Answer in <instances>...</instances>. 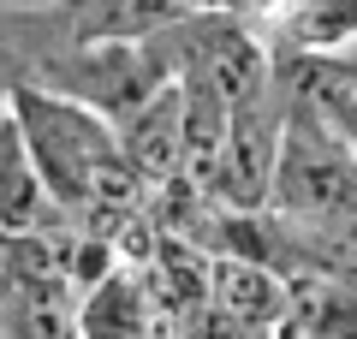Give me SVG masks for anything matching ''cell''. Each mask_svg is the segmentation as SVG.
<instances>
[{
    "label": "cell",
    "mask_w": 357,
    "mask_h": 339,
    "mask_svg": "<svg viewBox=\"0 0 357 339\" xmlns=\"http://www.w3.org/2000/svg\"><path fill=\"white\" fill-rule=\"evenodd\" d=\"M191 84H203L232 113V107H250V101H268V66H262V54H256V42L244 30H215L197 48Z\"/></svg>",
    "instance_id": "52a82bcc"
},
{
    "label": "cell",
    "mask_w": 357,
    "mask_h": 339,
    "mask_svg": "<svg viewBox=\"0 0 357 339\" xmlns=\"http://www.w3.org/2000/svg\"><path fill=\"white\" fill-rule=\"evenodd\" d=\"M6 119L18 126L36 179L48 185L54 209L72 226L114 239V226L143 209V185L131 179L126 155H119L114 119L96 113L89 101L18 84L13 96H6Z\"/></svg>",
    "instance_id": "6da1fadb"
},
{
    "label": "cell",
    "mask_w": 357,
    "mask_h": 339,
    "mask_svg": "<svg viewBox=\"0 0 357 339\" xmlns=\"http://www.w3.org/2000/svg\"><path fill=\"white\" fill-rule=\"evenodd\" d=\"M321 119H328V131H333V137H340L345 143V155H351V161H357V96H351V89H340V84H333V77H328V84H321Z\"/></svg>",
    "instance_id": "9c48e42d"
},
{
    "label": "cell",
    "mask_w": 357,
    "mask_h": 339,
    "mask_svg": "<svg viewBox=\"0 0 357 339\" xmlns=\"http://www.w3.org/2000/svg\"><path fill=\"white\" fill-rule=\"evenodd\" d=\"M54 220H66V214L54 209L48 185L36 179V167H30V155H24L18 126L6 119V107H0V239L42 232V226H54Z\"/></svg>",
    "instance_id": "ba28073f"
},
{
    "label": "cell",
    "mask_w": 357,
    "mask_h": 339,
    "mask_svg": "<svg viewBox=\"0 0 357 339\" xmlns=\"http://www.w3.org/2000/svg\"><path fill=\"white\" fill-rule=\"evenodd\" d=\"M274 339H357V292L310 268H286V310Z\"/></svg>",
    "instance_id": "8992f818"
},
{
    "label": "cell",
    "mask_w": 357,
    "mask_h": 339,
    "mask_svg": "<svg viewBox=\"0 0 357 339\" xmlns=\"http://www.w3.org/2000/svg\"><path fill=\"white\" fill-rule=\"evenodd\" d=\"M262 209L274 214V220H292V226L357 214V161L345 155V143L328 131L321 113H304V119L280 126L274 179H268Z\"/></svg>",
    "instance_id": "7a4b0ae2"
},
{
    "label": "cell",
    "mask_w": 357,
    "mask_h": 339,
    "mask_svg": "<svg viewBox=\"0 0 357 339\" xmlns=\"http://www.w3.org/2000/svg\"><path fill=\"white\" fill-rule=\"evenodd\" d=\"M333 72H340L333 84H340V89H351V96H357V48H345L340 60H333Z\"/></svg>",
    "instance_id": "30bf717a"
},
{
    "label": "cell",
    "mask_w": 357,
    "mask_h": 339,
    "mask_svg": "<svg viewBox=\"0 0 357 339\" xmlns=\"http://www.w3.org/2000/svg\"><path fill=\"white\" fill-rule=\"evenodd\" d=\"M114 137L143 197L161 190L167 179H178V167H185V96H178V84H161L149 101H137L114 126Z\"/></svg>",
    "instance_id": "3957f363"
},
{
    "label": "cell",
    "mask_w": 357,
    "mask_h": 339,
    "mask_svg": "<svg viewBox=\"0 0 357 339\" xmlns=\"http://www.w3.org/2000/svg\"><path fill=\"white\" fill-rule=\"evenodd\" d=\"M72 333L77 339H155L161 333V303H155L149 280L137 268H114L96 286H84L72 310Z\"/></svg>",
    "instance_id": "277c9868"
},
{
    "label": "cell",
    "mask_w": 357,
    "mask_h": 339,
    "mask_svg": "<svg viewBox=\"0 0 357 339\" xmlns=\"http://www.w3.org/2000/svg\"><path fill=\"white\" fill-rule=\"evenodd\" d=\"M208 303L250 339H274L286 310V274L268 262H250V256H215L208 262Z\"/></svg>",
    "instance_id": "5b68a950"
}]
</instances>
